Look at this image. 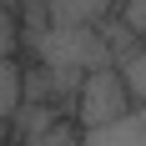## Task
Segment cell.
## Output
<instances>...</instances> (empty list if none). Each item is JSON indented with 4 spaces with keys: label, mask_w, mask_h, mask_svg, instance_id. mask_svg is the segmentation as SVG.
<instances>
[{
    "label": "cell",
    "mask_w": 146,
    "mask_h": 146,
    "mask_svg": "<svg viewBox=\"0 0 146 146\" xmlns=\"http://www.w3.org/2000/svg\"><path fill=\"white\" fill-rule=\"evenodd\" d=\"M131 111H136V96H131V86H126L121 66H106V71L81 76V86H76V126L86 136L126 121Z\"/></svg>",
    "instance_id": "6da1fadb"
},
{
    "label": "cell",
    "mask_w": 146,
    "mask_h": 146,
    "mask_svg": "<svg viewBox=\"0 0 146 146\" xmlns=\"http://www.w3.org/2000/svg\"><path fill=\"white\" fill-rule=\"evenodd\" d=\"M20 45H25L20 10L0 0V126L15 116V106H20V96H25V66H20Z\"/></svg>",
    "instance_id": "7a4b0ae2"
},
{
    "label": "cell",
    "mask_w": 146,
    "mask_h": 146,
    "mask_svg": "<svg viewBox=\"0 0 146 146\" xmlns=\"http://www.w3.org/2000/svg\"><path fill=\"white\" fill-rule=\"evenodd\" d=\"M86 141V131L71 121H60V111H45V116H35V126H30L25 136H20V146H81Z\"/></svg>",
    "instance_id": "3957f363"
},
{
    "label": "cell",
    "mask_w": 146,
    "mask_h": 146,
    "mask_svg": "<svg viewBox=\"0 0 146 146\" xmlns=\"http://www.w3.org/2000/svg\"><path fill=\"white\" fill-rule=\"evenodd\" d=\"M81 146H146V106H136L126 121L106 126V131H91Z\"/></svg>",
    "instance_id": "277c9868"
},
{
    "label": "cell",
    "mask_w": 146,
    "mask_h": 146,
    "mask_svg": "<svg viewBox=\"0 0 146 146\" xmlns=\"http://www.w3.org/2000/svg\"><path fill=\"white\" fill-rule=\"evenodd\" d=\"M121 76H126V86H131L136 106H146V45H131V50H121Z\"/></svg>",
    "instance_id": "5b68a950"
},
{
    "label": "cell",
    "mask_w": 146,
    "mask_h": 146,
    "mask_svg": "<svg viewBox=\"0 0 146 146\" xmlns=\"http://www.w3.org/2000/svg\"><path fill=\"white\" fill-rule=\"evenodd\" d=\"M116 15H121V25L136 35V45H146V0H131V5H121Z\"/></svg>",
    "instance_id": "8992f818"
},
{
    "label": "cell",
    "mask_w": 146,
    "mask_h": 146,
    "mask_svg": "<svg viewBox=\"0 0 146 146\" xmlns=\"http://www.w3.org/2000/svg\"><path fill=\"white\" fill-rule=\"evenodd\" d=\"M0 146H20V141H5V136H0Z\"/></svg>",
    "instance_id": "52a82bcc"
}]
</instances>
